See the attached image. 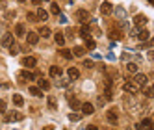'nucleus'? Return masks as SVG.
<instances>
[{
	"label": "nucleus",
	"instance_id": "1",
	"mask_svg": "<svg viewBox=\"0 0 154 130\" xmlns=\"http://www.w3.org/2000/svg\"><path fill=\"white\" fill-rule=\"evenodd\" d=\"M123 89L128 93V95H136L141 88H139V85H136L134 82H125V85H123Z\"/></svg>",
	"mask_w": 154,
	"mask_h": 130
},
{
	"label": "nucleus",
	"instance_id": "2",
	"mask_svg": "<svg viewBox=\"0 0 154 130\" xmlns=\"http://www.w3.org/2000/svg\"><path fill=\"white\" fill-rule=\"evenodd\" d=\"M147 74H141V73H136V76H134V80H132V82H134L136 85H139V88H143V85H147Z\"/></svg>",
	"mask_w": 154,
	"mask_h": 130
},
{
	"label": "nucleus",
	"instance_id": "3",
	"mask_svg": "<svg viewBox=\"0 0 154 130\" xmlns=\"http://www.w3.org/2000/svg\"><path fill=\"white\" fill-rule=\"evenodd\" d=\"M35 63H37V60L34 56H26V58H23V61H20V65H24L26 69H34Z\"/></svg>",
	"mask_w": 154,
	"mask_h": 130
},
{
	"label": "nucleus",
	"instance_id": "4",
	"mask_svg": "<svg viewBox=\"0 0 154 130\" xmlns=\"http://www.w3.org/2000/svg\"><path fill=\"white\" fill-rule=\"evenodd\" d=\"M76 19H78L82 24H85L87 20H89V11H87V9H78V11H76Z\"/></svg>",
	"mask_w": 154,
	"mask_h": 130
},
{
	"label": "nucleus",
	"instance_id": "5",
	"mask_svg": "<svg viewBox=\"0 0 154 130\" xmlns=\"http://www.w3.org/2000/svg\"><path fill=\"white\" fill-rule=\"evenodd\" d=\"M2 45H4V47H11V45H15V36L9 34V32H8V34H4V36H2Z\"/></svg>",
	"mask_w": 154,
	"mask_h": 130
},
{
	"label": "nucleus",
	"instance_id": "6",
	"mask_svg": "<svg viewBox=\"0 0 154 130\" xmlns=\"http://www.w3.org/2000/svg\"><path fill=\"white\" fill-rule=\"evenodd\" d=\"M80 110H82V115H91V113L95 112V106H93L91 102H82Z\"/></svg>",
	"mask_w": 154,
	"mask_h": 130
},
{
	"label": "nucleus",
	"instance_id": "7",
	"mask_svg": "<svg viewBox=\"0 0 154 130\" xmlns=\"http://www.w3.org/2000/svg\"><path fill=\"white\" fill-rule=\"evenodd\" d=\"M147 20H149V19H147L145 15H141V13H139V15H136V19H134V24H136L137 28H141V30H143V28L147 26Z\"/></svg>",
	"mask_w": 154,
	"mask_h": 130
},
{
	"label": "nucleus",
	"instance_id": "8",
	"mask_svg": "<svg viewBox=\"0 0 154 130\" xmlns=\"http://www.w3.org/2000/svg\"><path fill=\"white\" fill-rule=\"evenodd\" d=\"M26 41H28V45H37V43H39V34H37V32H28V34H26Z\"/></svg>",
	"mask_w": 154,
	"mask_h": 130
},
{
	"label": "nucleus",
	"instance_id": "9",
	"mask_svg": "<svg viewBox=\"0 0 154 130\" xmlns=\"http://www.w3.org/2000/svg\"><path fill=\"white\" fill-rule=\"evenodd\" d=\"M100 13H102V15H112V13H113L112 2H102V4H100Z\"/></svg>",
	"mask_w": 154,
	"mask_h": 130
},
{
	"label": "nucleus",
	"instance_id": "10",
	"mask_svg": "<svg viewBox=\"0 0 154 130\" xmlns=\"http://www.w3.org/2000/svg\"><path fill=\"white\" fill-rule=\"evenodd\" d=\"M106 119H108V123L117 125V119H119V115H117V110H108V113H106Z\"/></svg>",
	"mask_w": 154,
	"mask_h": 130
},
{
	"label": "nucleus",
	"instance_id": "11",
	"mask_svg": "<svg viewBox=\"0 0 154 130\" xmlns=\"http://www.w3.org/2000/svg\"><path fill=\"white\" fill-rule=\"evenodd\" d=\"M48 73H50V76L52 78H58V76H61V67H58V65H52V67L48 69Z\"/></svg>",
	"mask_w": 154,
	"mask_h": 130
},
{
	"label": "nucleus",
	"instance_id": "12",
	"mask_svg": "<svg viewBox=\"0 0 154 130\" xmlns=\"http://www.w3.org/2000/svg\"><path fill=\"white\" fill-rule=\"evenodd\" d=\"M37 84H39L37 88H39L41 91H48V89H50V82H48V80H45V78H41V80H37Z\"/></svg>",
	"mask_w": 154,
	"mask_h": 130
},
{
	"label": "nucleus",
	"instance_id": "13",
	"mask_svg": "<svg viewBox=\"0 0 154 130\" xmlns=\"http://www.w3.org/2000/svg\"><path fill=\"white\" fill-rule=\"evenodd\" d=\"M19 76L20 78H23V80H35V76H34V73H30V71H20V74H19Z\"/></svg>",
	"mask_w": 154,
	"mask_h": 130
},
{
	"label": "nucleus",
	"instance_id": "14",
	"mask_svg": "<svg viewBox=\"0 0 154 130\" xmlns=\"http://www.w3.org/2000/svg\"><path fill=\"white\" fill-rule=\"evenodd\" d=\"M35 15H37V19H39V20H47V19H48V11H45L43 8H37Z\"/></svg>",
	"mask_w": 154,
	"mask_h": 130
},
{
	"label": "nucleus",
	"instance_id": "15",
	"mask_svg": "<svg viewBox=\"0 0 154 130\" xmlns=\"http://www.w3.org/2000/svg\"><path fill=\"white\" fill-rule=\"evenodd\" d=\"M47 104H48V110H58V104H56V99L52 95L47 97Z\"/></svg>",
	"mask_w": 154,
	"mask_h": 130
},
{
	"label": "nucleus",
	"instance_id": "16",
	"mask_svg": "<svg viewBox=\"0 0 154 130\" xmlns=\"http://www.w3.org/2000/svg\"><path fill=\"white\" fill-rule=\"evenodd\" d=\"M28 93L34 95V97H43V91L37 88V85H30V88H28Z\"/></svg>",
	"mask_w": 154,
	"mask_h": 130
},
{
	"label": "nucleus",
	"instance_id": "17",
	"mask_svg": "<svg viewBox=\"0 0 154 130\" xmlns=\"http://www.w3.org/2000/svg\"><path fill=\"white\" fill-rule=\"evenodd\" d=\"M37 34H39V37H50L52 32H50V28H48V26H41Z\"/></svg>",
	"mask_w": 154,
	"mask_h": 130
},
{
	"label": "nucleus",
	"instance_id": "18",
	"mask_svg": "<svg viewBox=\"0 0 154 130\" xmlns=\"http://www.w3.org/2000/svg\"><path fill=\"white\" fill-rule=\"evenodd\" d=\"M67 74H69V78H71V80H76V78L80 76V71L76 69V67H71V69L67 71Z\"/></svg>",
	"mask_w": 154,
	"mask_h": 130
},
{
	"label": "nucleus",
	"instance_id": "19",
	"mask_svg": "<svg viewBox=\"0 0 154 130\" xmlns=\"http://www.w3.org/2000/svg\"><path fill=\"white\" fill-rule=\"evenodd\" d=\"M15 36H26V28H24L23 23H19V24L15 26Z\"/></svg>",
	"mask_w": 154,
	"mask_h": 130
},
{
	"label": "nucleus",
	"instance_id": "20",
	"mask_svg": "<svg viewBox=\"0 0 154 130\" xmlns=\"http://www.w3.org/2000/svg\"><path fill=\"white\" fill-rule=\"evenodd\" d=\"M69 104H71L72 110H80V106H82V102H78L74 97H69Z\"/></svg>",
	"mask_w": 154,
	"mask_h": 130
},
{
	"label": "nucleus",
	"instance_id": "21",
	"mask_svg": "<svg viewBox=\"0 0 154 130\" xmlns=\"http://www.w3.org/2000/svg\"><path fill=\"white\" fill-rule=\"evenodd\" d=\"M80 36H82L84 39H89V37H91V34H89V28H87L85 24H82V28H80Z\"/></svg>",
	"mask_w": 154,
	"mask_h": 130
},
{
	"label": "nucleus",
	"instance_id": "22",
	"mask_svg": "<svg viewBox=\"0 0 154 130\" xmlns=\"http://www.w3.org/2000/svg\"><path fill=\"white\" fill-rule=\"evenodd\" d=\"M139 41H149L150 39V34H149V30H139Z\"/></svg>",
	"mask_w": 154,
	"mask_h": 130
},
{
	"label": "nucleus",
	"instance_id": "23",
	"mask_svg": "<svg viewBox=\"0 0 154 130\" xmlns=\"http://www.w3.org/2000/svg\"><path fill=\"white\" fill-rule=\"evenodd\" d=\"M84 54H85V48H84V47H74V48H72V56H78V58H82Z\"/></svg>",
	"mask_w": 154,
	"mask_h": 130
},
{
	"label": "nucleus",
	"instance_id": "24",
	"mask_svg": "<svg viewBox=\"0 0 154 130\" xmlns=\"http://www.w3.org/2000/svg\"><path fill=\"white\" fill-rule=\"evenodd\" d=\"M23 119V113H9L6 115V121H20Z\"/></svg>",
	"mask_w": 154,
	"mask_h": 130
},
{
	"label": "nucleus",
	"instance_id": "25",
	"mask_svg": "<svg viewBox=\"0 0 154 130\" xmlns=\"http://www.w3.org/2000/svg\"><path fill=\"white\" fill-rule=\"evenodd\" d=\"M54 39H56V43H58L60 47L65 45V37H63V34H60V32H58V34H54Z\"/></svg>",
	"mask_w": 154,
	"mask_h": 130
},
{
	"label": "nucleus",
	"instance_id": "26",
	"mask_svg": "<svg viewBox=\"0 0 154 130\" xmlns=\"http://www.w3.org/2000/svg\"><path fill=\"white\" fill-rule=\"evenodd\" d=\"M60 11H61V9H60L58 2H52V4H50V13H52V15H60Z\"/></svg>",
	"mask_w": 154,
	"mask_h": 130
},
{
	"label": "nucleus",
	"instance_id": "27",
	"mask_svg": "<svg viewBox=\"0 0 154 130\" xmlns=\"http://www.w3.org/2000/svg\"><path fill=\"white\" fill-rule=\"evenodd\" d=\"M95 47H97V43H95L91 37H89V39H85V47H84L85 50H87V48H89V50H95Z\"/></svg>",
	"mask_w": 154,
	"mask_h": 130
},
{
	"label": "nucleus",
	"instance_id": "28",
	"mask_svg": "<svg viewBox=\"0 0 154 130\" xmlns=\"http://www.w3.org/2000/svg\"><path fill=\"white\" fill-rule=\"evenodd\" d=\"M13 104L20 108V106L24 104V99H23V97H20V95H13Z\"/></svg>",
	"mask_w": 154,
	"mask_h": 130
},
{
	"label": "nucleus",
	"instance_id": "29",
	"mask_svg": "<svg viewBox=\"0 0 154 130\" xmlns=\"http://www.w3.org/2000/svg\"><path fill=\"white\" fill-rule=\"evenodd\" d=\"M60 54H61L65 60H72V52H71V50H67V48H61V50H60Z\"/></svg>",
	"mask_w": 154,
	"mask_h": 130
},
{
	"label": "nucleus",
	"instance_id": "30",
	"mask_svg": "<svg viewBox=\"0 0 154 130\" xmlns=\"http://www.w3.org/2000/svg\"><path fill=\"white\" fill-rule=\"evenodd\" d=\"M126 71H128V73H137V65H136V63H132V61L126 63Z\"/></svg>",
	"mask_w": 154,
	"mask_h": 130
},
{
	"label": "nucleus",
	"instance_id": "31",
	"mask_svg": "<svg viewBox=\"0 0 154 130\" xmlns=\"http://www.w3.org/2000/svg\"><path fill=\"white\" fill-rule=\"evenodd\" d=\"M112 39H117V41L123 39V32H119V30L115 32V30H113V32H112Z\"/></svg>",
	"mask_w": 154,
	"mask_h": 130
},
{
	"label": "nucleus",
	"instance_id": "32",
	"mask_svg": "<svg viewBox=\"0 0 154 130\" xmlns=\"http://www.w3.org/2000/svg\"><path fill=\"white\" fill-rule=\"evenodd\" d=\"M6 108H8L6 101H4V99H0V113H6Z\"/></svg>",
	"mask_w": 154,
	"mask_h": 130
},
{
	"label": "nucleus",
	"instance_id": "33",
	"mask_svg": "<svg viewBox=\"0 0 154 130\" xmlns=\"http://www.w3.org/2000/svg\"><path fill=\"white\" fill-rule=\"evenodd\" d=\"M9 54H11V56L19 54V47H17V45H11V47H9Z\"/></svg>",
	"mask_w": 154,
	"mask_h": 130
},
{
	"label": "nucleus",
	"instance_id": "34",
	"mask_svg": "<svg viewBox=\"0 0 154 130\" xmlns=\"http://www.w3.org/2000/svg\"><path fill=\"white\" fill-rule=\"evenodd\" d=\"M143 95H145L147 99H150V97H154V93H152V89H150V88H147V89H143Z\"/></svg>",
	"mask_w": 154,
	"mask_h": 130
},
{
	"label": "nucleus",
	"instance_id": "35",
	"mask_svg": "<svg viewBox=\"0 0 154 130\" xmlns=\"http://www.w3.org/2000/svg\"><path fill=\"white\" fill-rule=\"evenodd\" d=\"M26 19L30 20V23H35V20H37V15H35V13H28V15H26Z\"/></svg>",
	"mask_w": 154,
	"mask_h": 130
},
{
	"label": "nucleus",
	"instance_id": "36",
	"mask_svg": "<svg viewBox=\"0 0 154 130\" xmlns=\"http://www.w3.org/2000/svg\"><path fill=\"white\" fill-rule=\"evenodd\" d=\"M141 125H143V126H145V130H147V128H149V126L152 125V121H150V119L147 117V119H143V121H141Z\"/></svg>",
	"mask_w": 154,
	"mask_h": 130
},
{
	"label": "nucleus",
	"instance_id": "37",
	"mask_svg": "<svg viewBox=\"0 0 154 130\" xmlns=\"http://www.w3.org/2000/svg\"><path fill=\"white\" fill-rule=\"evenodd\" d=\"M69 119L71 121H80V113H69Z\"/></svg>",
	"mask_w": 154,
	"mask_h": 130
},
{
	"label": "nucleus",
	"instance_id": "38",
	"mask_svg": "<svg viewBox=\"0 0 154 130\" xmlns=\"http://www.w3.org/2000/svg\"><path fill=\"white\" fill-rule=\"evenodd\" d=\"M84 65H85L87 69H91V67H93V61H89V60H87V61H84Z\"/></svg>",
	"mask_w": 154,
	"mask_h": 130
},
{
	"label": "nucleus",
	"instance_id": "39",
	"mask_svg": "<svg viewBox=\"0 0 154 130\" xmlns=\"http://www.w3.org/2000/svg\"><path fill=\"white\" fill-rule=\"evenodd\" d=\"M136 130H145V126H143L141 123H137V125H136Z\"/></svg>",
	"mask_w": 154,
	"mask_h": 130
},
{
	"label": "nucleus",
	"instance_id": "40",
	"mask_svg": "<svg viewBox=\"0 0 154 130\" xmlns=\"http://www.w3.org/2000/svg\"><path fill=\"white\" fill-rule=\"evenodd\" d=\"M87 130H98V126L97 125H89V126H87Z\"/></svg>",
	"mask_w": 154,
	"mask_h": 130
},
{
	"label": "nucleus",
	"instance_id": "41",
	"mask_svg": "<svg viewBox=\"0 0 154 130\" xmlns=\"http://www.w3.org/2000/svg\"><path fill=\"white\" fill-rule=\"evenodd\" d=\"M41 2H43V0H32V4H34V6H39Z\"/></svg>",
	"mask_w": 154,
	"mask_h": 130
},
{
	"label": "nucleus",
	"instance_id": "42",
	"mask_svg": "<svg viewBox=\"0 0 154 130\" xmlns=\"http://www.w3.org/2000/svg\"><path fill=\"white\" fill-rule=\"evenodd\" d=\"M149 58H150V60H154V50H150V52H149Z\"/></svg>",
	"mask_w": 154,
	"mask_h": 130
},
{
	"label": "nucleus",
	"instance_id": "43",
	"mask_svg": "<svg viewBox=\"0 0 154 130\" xmlns=\"http://www.w3.org/2000/svg\"><path fill=\"white\" fill-rule=\"evenodd\" d=\"M45 130H54V126H52V125H48V126H47Z\"/></svg>",
	"mask_w": 154,
	"mask_h": 130
},
{
	"label": "nucleus",
	"instance_id": "44",
	"mask_svg": "<svg viewBox=\"0 0 154 130\" xmlns=\"http://www.w3.org/2000/svg\"><path fill=\"white\" fill-rule=\"evenodd\" d=\"M147 130H154V123H152V125H150V126H149Z\"/></svg>",
	"mask_w": 154,
	"mask_h": 130
},
{
	"label": "nucleus",
	"instance_id": "45",
	"mask_svg": "<svg viewBox=\"0 0 154 130\" xmlns=\"http://www.w3.org/2000/svg\"><path fill=\"white\" fill-rule=\"evenodd\" d=\"M150 47H154V37H152V39H150Z\"/></svg>",
	"mask_w": 154,
	"mask_h": 130
},
{
	"label": "nucleus",
	"instance_id": "46",
	"mask_svg": "<svg viewBox=\"0 0 154 130\" xmlns=\"http://www.w3.org/2000/svg\"><path fill=\"white\" fill-rule=\"evenodd\" d=\"M150 89H152V93H154V85H150Z\"/></svg>",
	"mask_w": 154,
	"mask_h": 130
},
{
	"label": "nucleus",
	"instance_id": "47",
	"mask_svg": "<svg viewBox=\"0 0 154 130\" xmlns=\"http://www.w3.org/2000/svg\"><path fill=\"white\" fill-rule=\"evenodd\" d=\"M19 2H24V0H19Z\"/></svg>",
	"mask_w": 154,
	"mask_h": 130
}]
</instances>
